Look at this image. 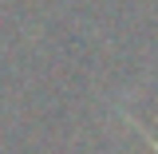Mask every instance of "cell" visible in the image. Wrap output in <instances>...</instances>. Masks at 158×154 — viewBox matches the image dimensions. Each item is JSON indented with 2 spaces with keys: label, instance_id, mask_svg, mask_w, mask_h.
I'll list each match as a JSON object with an SVG mask.
<instances>
[{
  "label": "cell",
  "instance_id": "cell-1",
  "mask_svg": "<svg viewBox=\"0 0 158 154\" xmlns=\"http://www.w3.org/2000/svg\"><path fill=\"white\" fill-rule=\"evenodd\" d=\"M150 146H154V150H158V142H150Z\"/></svg>",
  "mask_w": 158,
  "mask_h": 154
}]
</instances>
